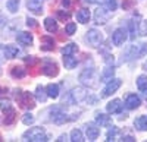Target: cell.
<instances>
[{
    "mask_svg": "<svg viewBox=\"0 0 147 142\" xmlns=\"http://www.w3.org/2000/svg\"><path fill=\"white\" fill-rule=\"evenodd\" d=\"M24 138L25 141H31V142H44L47 141L46 132L43 127H31L30 131H27L24 133Z\"/></svg>",
    "mask_w": 147,
    "mask_h": 142,
    "instance_id": "obj_1",
    "label": "cell"
},
{
    "mask_svg": "<svg viewBox=\"0 0 147 142\" xmlns=\"http://www.w3.org/2000/svg\"><path fill=\"white\" fill-rule=\"evenodd\" d=\"M15 92H16V100H18V103L21 104V107L28 109V110H31V109L35 107L34 97L31 95L30 92H21V91H18V89H16Z\"/></svg>",
    "mask_w": 147,
    "mask_h": 142,
    "instance_id": "obj_2",
    "label": "cell"
},
{
    "mask_svg": "<svg viewBox=\"0 0 147 142\" xmlns=\"http://www.w3.org/2000/svg\"><path fill=\"white\" fill-rule=\"evenodd\" d=\"M85 98H87V92H85V89H82V88H75L68 94V100L72 104H78V103L84 101Z\"/></svg>",
    "mask_w": 147,
    "mask_h": 142,
    "instance_id": "obj_3",
    "label": "cell"
},
{
    "mask_svg": "<svg viewBox=\"0 0 147 142\" xmlns=\"http://www.w3.org/2000/svg\"><path fill=\"white\" fill-rule=\"evenodd\" d=\"M87 41L91 47H99L103 41V34L97 29H90L87 32Z\"/></svg>",
    "mask_w": 147,
    "mask_h": 142,
    "instance_id": "obj_4",
    "label": "cell"
},
{
    "mask_svg": "<svg viewBox=\"0 0 147 142\" xmlns=\"http://www.w3.org/2000/svg\"><path fill=\"white\" fill-rule=\"evenodd\" d=\"M80 81H81V84H84V85H90V87H94L96 84L93 81H96V78H94V70L93 69H84L82 72H81V75H80Z\"/></svg>",
    "mask_w": 147,
    "mask_h": 142,
    "instance_id": "obj_5",
    "label": "cell"
},
{
    "mask_svg": "<svg viewBox=\"0 0 147 142\" xmlns=\"http://www.w3.org/2000/svg\"><path fill=\"white\" fill-rule=\"evenodd\" d=\"M41 72L47 76H56L59 73V69H57V65L52 60H46L41 66Z\"/></svg>",
    "mask_w": 147,
    "mask_h": 142,
    "instance_id": "obj_6",
    "label": "cell"
},
{
    "mask_svg": "<svg viewBox=\"0 0 147 142\" xmlns=\"http://www.w3.org/2000/svg\"><path fill=\"white\" fill-rule=\"evenodd\" d=\"M121 79H110L109 82H107V85H106V88L103 89V94H102V97H109V95H112V94L121 87Z\"/></svg>",
    "mask_w": 147,
    "mask_h": 142,
    "instance_id": "obj_7",
    "label": "cell"
},
{
    "mask_svg": "<svg viewBox=\"0 0 147 142\" xmlns=\"http://www.w3.org/2000/svg\"><path fill=\"white\" fill-rule=\"evenodd\" d=\"M109 18H110V13L106 9H103V7H99L94 12V21H96V23H99V25L106 23L109 21Z\"/></svg>",
    "mask_w": 147,
    "mask_h": 142,
    "instance_id": "obj_8",
    "label": "cell"
},
{
    "mask_svg": "<svg viewBox=\"0 0 147 142\" xmlns=\"http://www.w3.org/2000/svg\"><path fill=\"white\" fill-rule=\"evenodd\" d=\"M140 104H141V101H140L138 95H136V94H129V95H127V98H125V107L128 110L138 109Z\"/></svg>",
    "mask_w": 147,
    "mask_h": 142,
    "instance_id": "obj_9",
    "label": "cell"
},
{
    "mask_svg": "<svg viewBox=\"0 0 147 142\" xmlns=\"http://www.w3.org/2000/svg\"><path fill=\"white\" fill-rule=\"evenodd\" d=\"M125 40H127V32L122 29V28L115 29V32H113V35H112V43H113L115 45H122Z\"/></svg>",
    "mask_w": 147,
    "mask_h": 142,
    "instance_id": "obj_10",
    "label": "cell"
},
{
    "mask_svg": "<svg viewBox=\"0 0 147 142\" xmlns=\"http://www.w3.org/2000/svg\"><path fill=\"white\" fill-rule=\"evenodd\" d=\"M27 5H28L30 12H32V13H35V15H41V12H43L41 0H28Z\"/></svg>",
    "mask_w": 147,
    "mask_h": 142,
    "instance_id": "obj_11",
    "label": "cell"
},
{
    "mask_svg": "<svg viewBox=\"0 0 147 142\" xmlns=\"http://www.w3.org/2000/svg\"><path fill=\"white\" fill-rule=\"evenodd\" d=\"M106 110L110 113V114H115V113H121L122 111V103L121 100H112L107 105H106Z\"/></svg>",
    "mask_w": 147,
    "mask_h": 142,
    "instance_id": "obj_12",
    "label": "cell"
},
{
    "mask_svg": "<svg viewBox=\"0 0 147 142\" xmlns=\"http://www.w3.org/2000/svg\"><path fill=\"white\" fill-rule=\"evenodd\" d=\"M16 40H18V43L19 44H22V45H30V44H32V35L30 34V32H18V35H16Z\"/></svg>",
    "mask_w": 147,
    "mask_h": 142,
    "instance_id": "obj_13",
    "label": "cell"
},
{
    "mask_svg": "<svg viewBox=\"0 0 147 142\" xmlns=\"http://www.w3.org/2000/svg\"><path fill=\"white\" fill-rule=\"evenodd\" d=\"M55 49V41L52 37H49V35H44L41 37V50L44 51H52Z\"/></svg>",
    "mask_w": 147,
    "mask_h": 142,
    "instance_id": "obj_14",
    "label": "cell"
},
{
    "mask_svg": "<svg viewBox=\"0 0 147 142\" xmlns=\"http://www.w3.org/2000/svg\"><path fill=\"white\" fill-rule=\"evenodd\" d=\"M113 73H115L113 66H112V65H107V66L105 67V70L102 72V75H100V81H102V82H109L110 79H112Z\"/></svg>",
    "mask_w": 147,
    "mask_h": 142,
    "instance_id": "obj_15",
    "label": "cell"
},
{
    "mask_svg": "<svg viewBox=\"0 0 147 142\" xmlns=\"http://www.w3.org/2000/svg\"><path fill=\"white\" fill-rule=\"evenodd\" d=\"M77 21L80 23H87L90 21V10L88 9H80L77 12Z\"/></svg>",
    "mask_w": 147,
    "mask_h": 142,
    "instance_id": "obj_16",
    "label": "cell"
},
{
    "mask_svg": "<svg viewBox=\"0 0 147 142\" xmlns=\"http://www.w3.org/2000/svg\"><path fill=\"white\" fill-rule=\"evenodd\" d=\"M99 135H100V129L99 127H96L94 125H88L87 126V138H88V141H96Z\"/></svg>",
    "mask_w": 147,
    "mask_h": 142,
    "instance_id": "obj_17",
    "label": "cell"
},
{
    "mask_svg": "<svg viewBox=\"0 0 147 142\" xmlns=\"http://www.w3.org/2000/svg\"><path fill=\"white\" fill-rule=\"evenodd\" d=\"M15 119H16V111L13 110V109H7V110H5V125H12L15 122Z\"/></svg>",
    "mask_w": 147,
    "mask_h": 142,
    "instance_id": "obj_18",
    "label": "cell"
},
{
    "mask_svg": "<svg viewBox=\"0 0 147 142\" xmlns=\"http://www.w3.org/2000/svg\"><path fill=\"white\" fill-rule=\"evenodd\" d=\"M46 92H47V97L50 98H57L59 97V87L56 84H49L46 87Z\"/></svg>",
    "mask_w": 147,
    "mask_h": 142,
    "instance_id": "obj_19",
    "label": "cell"
},
{
    "mask_svg": "<svg viewBox=\"0 0 147 142\" xmlns=\"http://www.w3.org/2000/svg\"><path fill=\"white\" fill-rule=\"evenodd\" d=\"M44 28L49 32H56L57 31V22L53 18H46L44 19Z\"/></svg>",
    "mask_w": 147,
    "mask_h": 142,
    "instance_id": "obj_20",
    "label": "cell"
},
{
    "mask_svg": "<svg viewBox=\"0 0 147 142\" xmlns=\"http://www.w3.org/2000/svg\"><path fill=\"white\" fill-rule=\"evenodd\" d=\"M10 75L13 76V78H18V79H21V78H24L27 75V70L24 69L22 66H13L10 69Z\"/></svg>",
    "mask_w": 147,
    "mask_h": 142,
    "instance_id": "obj_21",
    "label": "cell"
},
{
    "mask_svg": "<svg viewBox=\"0 0 147 142\" xmlns=\"http://www.w3.org/2000/svg\"><path fill=\"white\" fill-rule=\"evenodd\" d=\"M3 53H5L6 59H13L18 54V47H15V45H5Z\"/></svg>",
    "mask_w": 147,
    "mask_h": 142,
    "instance_id": "obj_22",
    "label": "cell"
},
{
    "mask_svg": "<svg viewBox=\"0 0 147 142\" xmlns=\"http://www.w3.org/2000/svg\"><path fill=\"white\" fill-rule=\"evenodd\" d=\"M137 87H138V89L144 94V95L147 97V76H144V75L138 76V79H137Z\"/></svg>",
    "mask_w": 147,
    "mask_h": 142,
    "instance_id": "obj_23",
    "label": "cell"
},
{
    "mask_svg": "<svg viewBox=\"0 0 147 142\" xmlns=\"http://www.w3.org/2000/svg\"><path fill=\"white\" fill-rule=\"evenodd\" d=\"M96 122L99 123L100 126H112V119L106 114H97Z\"/></svg>",
    "mask_w": 147,
    "mask_h": 142,
    "instance_id": "obj_24",
    "label": "cell"
},
{
    "mask_svg": "<svg viewBox=\"0 0 147 142\" xmlns=\"http://www.w3.org/2000/svg\"><path fill=\"white\" fill-rule=\"evenodd\" d=\"M138 35V22H136V19L129 21V38L136 40V37Z\"/></svg>",
    "mask_w": 147,
    "mask_h": 142,
    "instance_id": "obj_25",
    "label": "cell"
},
{
    "mask_svg": "<svg viewBox=\"0 0 147 142\" xmlns=\"http://www.w3.org/2000/svg\"><path fill=\"white\" fill-rule=\"evenodd\" d=\"M77 51H78V45H77V44H74V43H71V44L65 45L63 49H62L63 56H72L74 53H77Z\"/></svg>",
    "mask_w": 147,
    "mask_h": 142,
    "instance_id": "obj_26",
    "label": "cell"
},
{
    "mask_svg": "<svg viewBox=\"0 0 147 142\" xmlns=\"http://www.w3.org/2000/svg\"><path fill=\"white\" fill-rule=\"evenodd\" d=\"M134 125L138 131H147V116H140Z\"/></svg>",
    "mask_w": 147,
    "mask_h": 142,
    "instance_id": "obj_27",
    "label": "cell"
},
{
    "mask_svg": "<svg viewBox=\"0 0 147 142\" xmlns=\"http://www.w3.org/2000/svg\"><path fill=\"white\" fill-rule=\"evenodd\" d=\"M63 63L66 69H74L77 66V59H74L72 56H63Z\"/></svg>",
    "mask_w": 147,
    "mask_h": 142,
    "instance_id": "obj_28",
    "label": "cell"
},
{
    "mask_svg": "<svg viewBox=\"0 0 147 142\" xmlns=\"http://www.w3.org/2000/svg\"><path fill=\"white\" fill-rule=\"evenodd\" d=\"M35 98L38 100V101H41V103H44V101H46V98H47V92H46V89H44L43 87H37V91H35Z\"/></svg>",
    "mask_w": 147,
    "mask_h": 142,
    "instance_id": "obj_29",
    "label": "cell"
},
{
    "mask_svg": "<svg viewBox=\"0 0 147 142\" xmlns=\"http://www.w3.org/2000/svg\"><path fill=\"white\" fill-rule=\"evenodd\" d=\"M71 141H74V142H82L84 141L82 132L80 131V129H74V131L71 132Z\"/></svg>",
    "mask_w": 147,
    "mask_h": 142,
    "instance_id": "obj_30",
    "label": "cell"
},
{
    "mask_svg": "<svg viewBox=\"0 0 147 142\" xmlns=\"http://www.w3.org/2000/svg\"><path fill=\"white\" fill-rule=\"evenodd\" d=\"M6 7L12 13H15V12H18V7H19V0H9L6 3Z\"/></svg>",
    "mask_w": 147,
    "mask_h": 142,
    "instance_id": "obj_31",
    "label": "cell"
},
{
    "mask_svg": "<svg viewBox=\"0 0 147 142\" xmlns=\"http://www.w3.org/2000/svg\"><path fill=\"white\" fill-rule=\"evenodd\" d=\"M103 3H105V7L107 10H115L116 9V0H103Z\"/></svg>",
    "mask_w": 147,
    "mask_h": 142,
    "instance_id": "obj_32",
    "label": "cell"
},
{
    "mask_svg": "<svg viewBox=\"0 0 147 142\" xmlns=\"http://www.w3.org/2000/svg\"><path fill=\"white\" fill-rule=\"evenodd\" d=\"M138 34L140 35H147V22L146 21L138 22Z\"/></svg>",
    "mask_w": 147,
    "mask_h": 142,
    "instance_id": "obj_33",
    "label": "cell"
},
{
    "mask_svg": "<svg viewBox=\"0 0 147 142\" xmlns=\"http://www.w3.org/2000/svg\"><path fill=\"white\" fill-rule=\"evenodd\" d=\"M116 133H118V129L116 127H112V129H109V132H107V135H106V141H115V138H116Z\"/></svg>",
    "mask_w": 147,
    "mask_h": 142,
    "instance_id": "obj_34",
    "label": "cell"
},
{
    "mask_svg": "<svg viewBox=\"0 0 147 142\" xmlns=\"http://www.w3.org/2000/svg\"><path fill=\"white\" fill-rule=\"evenodd\" d=\"M0 109H2L3 111L10 109V100L9 98H0Z\"/></svg>",
    "mask_w": 147,
    "mask_h": 142,
    "instance_id": "obj_35",
    "label": "cell"
},
{
    "mask_svg": "<svg viewBox=\"0 0 147 142\" xmlns=\"http://www.w3.org/2000/svg\"><path fill=\"white\" fill-rule=\"evenodd\" d=\"M75 29H77V25H75L74 22H69L68 25L65 27V31H66V34H68V35H72L74 32H75Z\"/></svg>",
    "mask_w": 147,
    "mask_h": 142,
    "instance_id": "obj_36",
    "label": "cell"
},
{
    "mask_svg": "<svg viewBox=\"0 0 147 142\" xmlns=\"http://www.w3.org/2000/svg\"><path fill=\"white\" fill-rule=\"evenodd\" d=\"M22 122H24V125H31V123H34V117H32V114H31V113L24 114Z\"/></svg>",
    "mask_w": 147,
    "mask_h": 142,
    "instance_id": "obj_37",
    "label": "cell"
},
{
    "mask_svg": "<svg viewBox=\"0 0 147 142\" xmlns=\"http://www.w3.org/2000/svg\"><path fill=\"white\" fill-rule=\"evenodd\" d=\"M57 18H59L60 21H68V19L71 18V15H69V12H63V10H57Z\"/></svg>",
    "mask_w": 147,
    "mask_h": 142,
    "instance_id": "obj_38",
    "label": "cell"
},
{
    "mask_svg": "<svg viewBox=\"0 0 147 142\" xmlns=\"http://www.w3.org/2000/svg\"><path fill=\"white\" fill-rule=\"evenodd\" d=\"M27 25H28L30 28H37V21H35V19L28 18V19H27Z\"/></svg>",
    "mask_w": 147,
    "mask_h": 142,
    "instance_id": "obj_39",
    "label": "cell"
},
{
    "mask_svg": "<svg viewBox=\"0 0 147 142\" xmlns=\"http://www.w3.org/2000/svg\"><path fill=\"white\" fill-rule=\"evenodd\" d=\"M34 62H35L34 56H28V57H25V63H28V65H32Z\"/></svg>",
    "mask_w": 147,
    "mask_h": 142,
    "instance_id": "obj_40",
    "label": "cell"
},
{
    "mask_svg": "<svg viewBox=\"0 0 147 142\" xmlns=\"http://www.w3.org/2000/svg\"><path fill=\"white\" fill-rule=\"evenodd\" d=\"M122 141H124V142H132V141H136V139L128 135V136H124V138H122Z\"/></svg>",
    "mask_w": 147,
    "mask_h": 142,
    "instance_id": "obj_41",
    "label": "cell"
},
{
    "mask_svg": "<svg viewBox=\"0 0 147 142\" xmlns=\"http://www.w3.org/2000/svg\"><path fill=\"white\" fill-rule=\"evenodd\" d=\"M62 5H63L65 7H68V6L71 5V0H62Z\"/></svg>",
    "mask_w": 147,
    "mask_h": 142,
    "instance_id": "obj_42",
    "label": "cell"
},
{
    "mask_svg": "<svg viewBox=\"0 0 147 142\" xmlns=\"http://www.w3.org/2000/svg\"><path fill=\"white\" fill-rule=\"evenodd\" d=\"M132 5V2H129V0H127V2H125V5H124V9H128L129 6Z\"/></svg>",
    "mask_w": 147,
    "mask_h": 142,
    "instance_id": "obj_43",
    "label": "cell"
},
{
    "mask_svg": "<svg viewBox=\"0 0 147 142\" xmlns=\"http://www.w3.org/2000/svg\"><path fill=\"white\" fill-rule=\"evenodd\" d=\"M84 2H87V3H96L97 0H84Z\"/></svg>",
    "mask_w": 147,
    "mask_h": 142,
    "instance_id": "obj_44",
    "label": "cell"
},
{
    "mask_svg": "<svg viewBox=\"0 0 147 142\" xmlns=\"http://www.w3.org/2000/svg\"><path fill=\"white\" fill-rule=\"evenodd\" d=\"M65 139H66V136H65V135H62V136H60L57 141H65Z\"/></svg>",
    "mask_w": 147,
    "mask_h": 142,
    "instance_id": "obj_45",
    "label": "cell"
},
{
    "mask_svg": "<svg viewBox=\"0 0 147 142\" xmlns=\"http://www.w3.org/2000/svg\"><path fill=\"white\" fill-rule=\"evenodd\" d=\"M2 92H6V88H3V87H0V94Z\"/></svg>",
    "mask_w": 147,
    "mask_h": 142,
    "instance_id": "obj_46",
    "label": "cell"
},
{
    "mask_svg": "<svg viewBox=\"0 0 147 142\" xmlns=\"http://www.w3.org/2000/svg\"><path fill=\"white\" fill-rule=\"evenodd\" d=\"M0 141H2V139H0Z\"/></svg>",
    "mask_w": 147,
    "mask_h": 142,
    "instance_id": "obj_47",
    "label": "cell"
}]
</instances>
